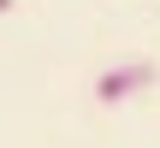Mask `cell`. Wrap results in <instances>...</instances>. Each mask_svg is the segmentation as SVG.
Segmentation results:
<instances>
[{
  "mask_svg": "<svg viewBox=\"0 0 160 148\" xmlns=\"http://www.w3.org/2000/svg\"><path fill=\"white\" fill-rule=\"evenodd\" d=\"M148 83H154V65H148V59H125V65H113V71L95 77V101L119 107V101H131L137 89H148Z\"/></svg>",
  "mask_w": 160,
  "mask_h": 148,
  "instance_id": "obj_1",
  "label": "cell"
},
{
  "mask_svg": "<svg viewBox=\"0 0 160 148\" xmlns=\"http://www.w3.org/2000/svg\"><path fill=\"white\" fill-rule=\"evenodd\" d=\"M6 6H12V0H0V12H6Z\"/></svg>",
  "mask_w": 160,
  "mask_h": 148,
  "instance_id": "obj_2",
  "label": "cell"
}]
</instances>
